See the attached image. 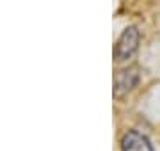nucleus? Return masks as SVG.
Here are the masks:
<instances>
[{
  "mask_svg": "<svg viewBox=\"0 0 160 151\" xmlns=\"http://www.w3.org/2000/svg\"><path fill=\"white\" fill-rule=\"evenodd\" d=\"M137 46H139V30L135 27H126L114 48V59L118 62H125L135 53Z\"/></svg>",
  "mask_w": 160,
  "mask_h": 151,
  "instance_id": "f257e3e1",
  "label": "nucleus"
},
{
  "mask_svg": "<svg viewBox=\"0 0 160 151\" xmlns=\"http://www.w3.org/2000/svg\"><path fill=\"white\" fill-rule=\"evenodd\" d=\"M139 82V70L137 68H128L123 70L116 75V82H114V96L121 98L123 94H126L128 91L137 85Z\"/></svg>",
  "mask_w": 160,
  "mask_h": 151,
  "instance_id": "f03ea898",
  "label": "nucleus"
},
{
  "mask_svg": "<svg viewBox=\"0 0 160 151\" xmlns=\"http://www.w3.org/2000/svg\"><path fill=\"white\" fill-rule=\"evenodd\" d=\"M121 151H153L149 140L139 132H128L123 135Z\"/></svg>",
  "mask_w": 160,
  "mask_h": 151,
  "instance_id": "7ed1b4c3",
  "label": "nucleus"
}]
</instances>
